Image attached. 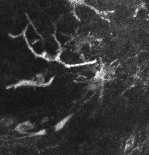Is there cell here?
<instances>
[{
	"label": "cell",
	"instance_id": "obj_1",
	"mask_svg": "<svg viewBox=\"0 0 149 155\" xmlns=\"http://www.w3.org/2000/svg\"><path fill=\"white\" fill-rule=\"evenodd\" d=\"M33 127L34 126L32 123L26 121L19 125L17 129L19 131L24 133L31 130Z\"/></svg>",
	"mask_w": 149,
	"mask_h": 155
},
{
	"label": "cell",
	"instance_id": "obj_2",
	"mask_svg": "<svg viewBox=\"0 0 149 155\" xmlns=\"http://www.w3.org/2000/svg\"><path fill=\"white\" fill-rule=\"evenodd\" d=\"M71 117V115L68 116L60 121L55 126V130L58 131L62 129L70 119Z\"/></svg>",
	"mask_w": 149,
	"mask_h": 155
}]
</instances>
